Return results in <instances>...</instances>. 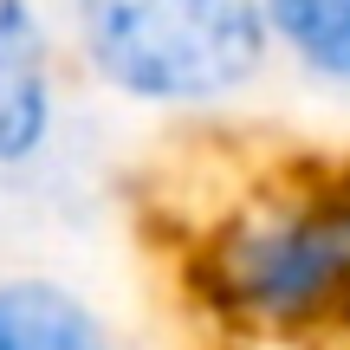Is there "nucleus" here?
Instances as JSON below:
<instances>
[{
  "mask_svg": "<svg viewBox=\"0 0 350 350\" xmlns=\"http://www.w3.org/2000/svg\"><path fill=\"white\" fill-rule=\"evenodd\" d=\"M273 52H286L305 78L350 91V0H260Z\"/></svg>",
  "mask_w": 350,
  "mask_h": 350,
  "instance_id": "39448f33",
  "label": "nucleus"
},
{
  "mask_svg": "<svg viewBox=\"0 0 350 350\" xmlns=\"http://www.w3.org/2000/svg\"><path fill=\"white\" fill-rule=\"evenodd\" d=\"M0 350H117L111 325L59 279H0Z\"/></svg>",
  "mask_w": 350,
  "mask_h": 350,
  "instance_id": "20e7f679",
  "label": "nucleus"
},
{
  "mask_svg": "<svg viewBox=\"0 0 350 350\" xmlns=\"http://www.w3.org/2000/svg\"><path fill=\"white\" fill-rule=\"evenodd\" d=\"M65 117L59 46L33 0H0V182L52 150Z\"/></svg>",
  "mask_w": 350,
  "mask_h": 350,
  "instance_id": "7ed1b4c3",
  "label": "nucleus"
},
{
  "mask_svg": "<svg viewBox=\"0 0 350 350\" xmlns=\"http://www.w3.org/2000/svg\"><path fill=\"white\" fill-rule=\"evenodd\" d=\"M72 39L98 85L150 111H214L273 59L260 0H72Z\"/></svg>",
  "mask_w": 350,
  "mask_h": 350,
  "instance_id": "f03ea898",
  "label": "nucleus"
},
{
  "mask_svg": "<svg viewBox=\"0 0 350 350\" xmlns=\"http://www.w3.org/2000/svg\"><path fill=\"white\" fill-rule=\"evenodd\" d=\"M208 318L253 338L350 325V175L273 188L221 214L188 260Z\"/></svg>",
  "mask_w": 350,
  "mask_h": 350,
  "instance_id": "f257e3e1",
  "label": "nucleus"
}]
</instances>
